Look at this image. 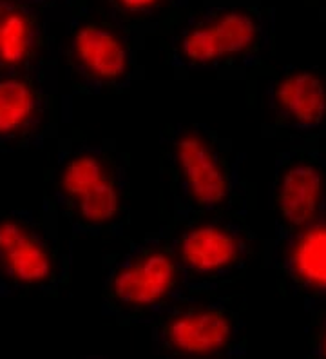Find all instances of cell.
Here are the masks:
<instances>
[{"label":"cell","instance_id":"1","mask_svg":"<svg viewBox=\"0 0 326 359\" xmlns=\"http://www.w3.org/2000/svg\"><path fill=\"white\" fill-rule=\"evenodd\" d=\"M254 24L241 13H229L216 26L198 29L185 40V53L194 60H212L219 55L243 51L254 40Z\"/></svg>","mask_w":326,"mask_h":359},{"label":"cell","instance_id":"2","mask_svg":"<svg viewBox=\"0 0 326 359\" xmlns=\"http://www.w3.org/2000/svg\"><path fill=\"white\" fill-rule=\"evenodd\" d=\"M179 162L192 193L200 202L216 203L223 200L226 191L225 178L200 138L187 136L179 142Z\"/></svg>","mask_w":326,"mask_h":359},{"label":"cell","instance_id":"3","mask_svg":"<svg viewBox=\"0 0 326 359\" xmlns=\"http://www.w3.org/2000/svg\"><path fill=\"white\" fill-rule=\"evenodd\" d=\"M172 280V265L169 258L154 255L145 259L140 267L127 269L114 281L118 296L130 303L156 302L169 289Z\"/></svg>","mask_w":326,"mask_h":359},{"label":"cell","instance_id":"4","mask_svg":"<svg viewBox=\"0 0 326 359\" xmlns=\"http://www.w3.org/2000/svg\"><path fill=\"white\" fill-rule=\"evenodd\" d=\"M0 252L20 280L40 281L49 274L48 255L18 225H0Z\"/></svg>","mask_w":326,"mask_h":359},{"label":"cell","instance_id":"5","mask_svg":"<svg viewBox=\"0 0 326 359\" xmlns=\"http://www.w3.org/2000/svg\"><path fill=\"white\" fill-rule=\"evenodd\" d=\"M321 176L310 165H296L287 172L281 185V209L292 224H304L318 207Z\"/></svg>","mask_w":326,"mask_h":359},{"label":"cell","instance_id":"6","mask_svg":"<svg viewBox=\"0 0 326 359\" xmlns=\"http://www.w3.org/2000/svg\"><path fill=\"white\" fill-rule=\"evenodd\" d=\"M170 337L176 346L189 352H210L219 348L229 337V323L214 312L185 316L174 321Z\"/></svg>","mask_w":326,"mask_h":359},{"label":"cell","instance_id":"7","mask_svg":"<svg viewBox=\"0 0 326 359\" xmlns=\"http://www.w3.org/2000/svg\"><path fill=\"white\" fill-rule=\"evenodd\" d=\"M278 98L306 126L321 122L326 113V91L313 75H296L279 86Z\"/></svg>","mask_w":326,"mask_h":359},{"label":"cell","instance_id":"8","mask_svg":"<svg viewBox=\"0 0 326 359\" xmlns=\"http://www.w3.org/2000/svg\"><path fill=\"white\" fill-rule=\"evenodd\" d=\"M76 49L87 66L102 76H116L125 67V53L120 42L98 27H83L76 36Z\"/></svg>","mask_w":326,"mask_h":359},{"label":"cell","instance_id":"9","mask_svg":"<svg viewBox=\"0 0 326 359\" xmlns=\"http://www.w3.org/2000/svg\"><path fill=\"white\" fill-rule=\"evenodd\" d=\"M183 255L194 267L210 271L232 262L236 256V243L225 232L212 227L192 231L183 243Z\"/></svg>","mask_w":326,"mask_h":359},{"label":"cell","instance_id":"10","mask_svg":"<svg viewBox=\"0 0 326 359\" xmlns=\"http://www.w3.org/2000/svg\"><path fill=\"white\" fill-rule=\"evenodd\" d=\"M33 95L26 83L18 80L0 82V133L17 129L31 114Z\"/></svg>","mask_w":326,"mask_h":359},{"label":"cell","instance_id":"11","mask_svg":"<svg viewBox=\"0 0 326 359\" xmlns=\"http://www.w3.org/2000/svg\"><path fill=\"white\" fill-rule=\"evenodd\" d=\"M29 46V26L20 13H6L0 20V58L18 62L24 58Z\"/></svg>","mask_w":326,"mask_h":359},{"label":"cell","instance_id":"12","mask_svg":"<svg viewBox=\"0 0 326 359\" xmlns=\"http://www.w3.org/2000/svg\"><path fill=\"white\" fill-rule=\"evenodd\" d=\"M80 207L87 219L91 222H104L116 212L118 196L114 187L105 180L93 185L87 193L80 196Z\"/></svg>","mask_w":326,"mask_h":359},{"label":"cell","instance_id":"13","mask_svg":"<svg viewBox=\"0 0 326 359\" xmlns=\"http://www.w3.org/2000/svg\"><path fill=\"white\" fill-rule=\"evenodd\" d=\"M102 178V169L93 158H80L65 169L64 189L73 196H82Z\"/></svg>","mask_w":326,"mask_h":359},{"label":"cell","instance_id":"14","mask_svg":"<svg viewBox=\"0 0 326 359\" xmlns=\"http://www.w3.org/2000/svg\"><path fill=\"white\" fill-rule=\"evenodd\" d=\"M301 271L312 280L326 281V232H315L303 243L299 250Z\"/></svg>","mask_w":326,"mask_h":359},{"label":"cell","instance_id":"15","mask_svg":"<svg viewBox=\"0 0 326 359\" xmlns=\"http://www.w3.org/2000/svg\"><path fill=\"white\" fill-rule=\"evenodd\" d=\"M122 2L129 8H145V6L154 4L156 0H122Z\"/></svg>","mask_w":326,"mask_h":359},{"label":"cell","instance_id":"16","mask_svg":"<svg viewBox=\"0 0 326 359\" xmlns=\"http://www.w3.org/2000/svg\"><path fill=\"white\" fill-rule=\"evenodd\" d=\"M325 351H326V348H325Z\"/></svg>","mask_w":326,"mask_h":359}]
</instances>
